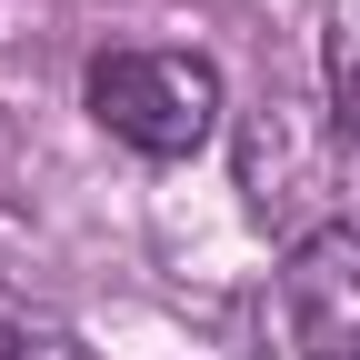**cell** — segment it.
Wrapping results in <instances>:
<instances>
[{
    "instance_id": "2",
    "label": "cell",
    "mask_w": 360,
    "mask_h": 360,
    "mask_svg": "<svg viewBox=\"0 0 360 360\" xmlns=\"http://www.w3.org/2000/svg\"><path fill=\"white\" fill-rule=\"evenodd\" d=\"M281 300L310 360H360V220H321L290 240Z\"/></svg>"
},
{
    "instance_id": "4",
    "label": "cell",
    "mask_w": 360,
    "mask_h": 360,
    "mask_svg": "<svg viewBox=\"0 0 360 360\" xmlns=\"http://www.w3.org/2000/svg\"><path fill=\"white\" fill-rule=\"evenodd\" d=\"M0 360H80V350H70L60 321H40V310H30L11 281H0Z\"/></svg>"
},
{
    "instance_id": "1",
    "label": "cell",
    "mask_w": 360,
    "mask_h": 360,
    "mask_svg": "<svg viewBox=\"0 0 360 360\" xmlns=\"http://www.w3.org/2000/svg\"><path fill=\"white\" fill-rule=\"evenodd\" d=\"M80 101H90V120H101L120 150L191 160L210 130H220V70L200 51H170V40H120V51L90 60Z\"/></svg>"
},
{
    "instance_id": "3",
    "label": "cell",
    "mask_w": 360,
    "mask_h": 360,
    "mask_svg": "<svg viewBox=\"0 0 360 360\" xmlns=\"http://www.w3.org/2000/svg\"><path fill=\"white\" fill-rule=\"evenodd\" d=\"M330 130L360 141V0H340L330 20Z\"/></svg>"
}]
</instances>
